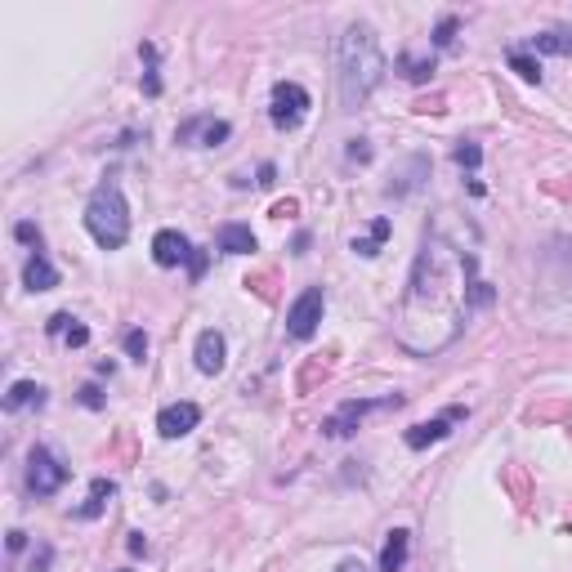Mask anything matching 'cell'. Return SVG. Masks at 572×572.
Returning a JSON list of instances; mask_svg holds the SVG:
<instances>
[{
    "label": "cell",
    "mask_w": 572,
    "mask_h": 572,
    "mask_svg": "<svg viewBox=\"0 0 572 572\" xmlns=\"http://www.w3.org/2000/svg\"><path fill=\"white\" fill-rule=\"evenodd\" d=\"M193 246H188L184 233H175V228H161L157 237H152V260L161 264V269H179V264H193Z\"/></svg>",
    "instance_id": "cell-7"
},
{
    "label": "cell",
    "mask_w": 572,
    "mask_h": 572,
    "mask_svg": "<svg viewBox=\"0 0 572 572\" xmlns=\"http://www.w3.org/2000/svg\"><path fill=\"white\" fill-rule=\"evenodd\" d=\"M452 41H456V18H443V23H438V32H434V45H438V50H447Z\"/></svg>",
    "instance_id": "cell-23"
},
{
    "label": "cell",
    "mask_w": 572,
    "mask_h": 572,
    "mask_svg": "<svg viewBox=\"0 0 572 572\" xmlns=\"http://www.w3.org/2000/svg\"><path fill=\"white\" fill-rule=\"evenodd\" d=\"M336 72H340V99H345V108H358V103L371 99V90L385 76V54H380V41L367 23H354L340 36Z\"/></svg>",
    "instance_id": "cell-2"
},
{
    "label": "cell",
    "mask_w": 572,
    "mask_h": 572,
    "mask_svg": "<svg viewBox=\"0 0 572 572\" xmlns=\"http://www.w3.org/2000/svg\"><path fill=\"white\" fill-rule=\"evenodd\" d=\"M228 135H233V126L228 121H215V117H193L179 126V143H197V148H219Z\"/></svg>",
    "instance_id": "cell-8"
},
{
    "label": "cell",
    "mask_w": 572,
    "mask_h": 572,
    "mask_svg": "<svg viewBox=\"0 0 572 572\" xmlns=\"http://www.w3.org/2000/svg\"><path fill=\"white\" fill-rule=\"evenodd\" d=\"M81 403H85V407H103V394H99L94 385H85V389H81Z\"/></svg>",
    "instance_id": "cell-29"
},
{
    "label": "cell",
    "mask_w": 572,
    "mask_h": 572,
    "mask_svg": "<svg viewBox=\"0 0 572 572\" xmlns=\"http://www.w3.org/2000/svg\"><path fill=\"white\" fill-rule=\"evenodd\" d=\"M121 572H130V568H121Z\"/></svg>",
    "instance_id": "cell-33"
},
{
    "label": "cell",
    "mask_w": 572,
    "mask_h": 572,
    "mask_svg": "<svg viewBox=\"0 0 572 572\" xmlns=\"http://www.w3.org/2000/svg\"><path fill=\"white\" fill-rule=\"evenodd\" d=\"M85 228L90 237L103 246V251H121L130 237V206H126V193L121 184H99L90 193V206H85Z\"/></svg>",
    "instance_id": "cell-3"
},
{
    "label": "cell",
    "mask_w": 572,
    "mask_h": 572,
    "mask_svg": "<svg viewBox=\"0 0 572 572\" xmlns=\"http://www.w3.org/2000/svg\"><path fill=\"white\" fill-rule=\"evenodd\" d=\"M273 126L278 130H295L304 117H309V90L295 81H278L273 85V108H269Z\"/></svg>",
    "instance_id": "cell-5"
},
{
    "label": "cell",
    "mask_w": 572,
    "mask_h": 572,
    "mask_svg": "<svg viewBox=\"0 0 572 572\" xmlns=\"http://www.w3.org/2000/svg\"><path fill=\"white\" fill-rule=\"evenodd\" d=\"M143 59H148V63H157V50H152V45H143ZM161 90V81H157V72H148V94H157Z\"/></svg>",
    "instance_id": "cell-25"
},
{
    "label": "cell",
    "mask_w": 572,
    "mask_h": 572,
    "mask_svg": "<svg viewBox=\"0 0 572 572\" xmlns=\"http://www.w3.org/2000/svg\"><path fill=\"white\" fill-rule=\"evenodd\" d=\"M461 416H465V407H447V412L438 416V421L412 425V429H407V447H412V452H421V447L438 443V438H447V434H452V425L461 421Z\"/></svg>",
    "instance_id": "cell-11"
},
{
    "label": "cell",
    "mask_w": 572,
    "mask_h": 572,
    "mask_svg": "<svg viewBox=\"0 0 572 572\" xmlns=\"http://www.w3.org/2000/svg\"><path fill=\"white\" fill-rule=\"evenodd\" d=\"M63 483H68V465H63L50 447H32V456H27V488H32L36 497H54Z\"/></svg>",
    "instance_id": "cell-4"
},
{
    "label": "cell",
    "mask_w": 572,
    "mask_h": 572,
    "mask_svg": "<svg viewBox=\"0 0 572 572\" xmlns=\"http://www.w3.org/2000/svg\"><path fill=\"white\" fill-rule=\"evenodd\" d=\"M273 175H278L273 166H260V188H269V184H273Z\"/></svg>",
    "instance_id": "cell-31"
},
{
    "label": "cell",
    "mask_w": 572,
    "mask_h": 572,
    "mask_svg": "<svg viewBox=\"0 0 572 572\" xmlns=\"http://www.w3.org/2000/svg\"><path fill=\"white\" fill-rule=\"evenodd\" d=\"M456 161H461V166H479L483 161V152H479V143H461V148H456Z\"/></svg>",
    "instance_id": "cell-24"
},
{
    "label": "cell",
    "mask_w": 572,
    "mask_h": 572,
    "mask_svg": "<svg viewBox=\"0 0 572 572\" xmlns=\"http://www.w3.org/2000/svg\"><path fill=\"white\" fill-rule=\"evenodd\" d=\"M398 403H403L398 394H394V398H385V403H367V398H358V403H345V407H340V412L327 421V434H331V438H349L367 412H376V407H398Z\"/></svg>",
    "instance_id": "cell-10"
},
{
    "label": "cell",
    "mask_w": 572,
    "mask_h": 572,
    "mask_svg": "<svg viewBox=\"0 0 572 572\" xmlns=\"http://www.w3.org/2000/svg\"><path fill=\"white\" fill-rule=\"evenodd\" d=\"M14 237H18V242H36V246H41V233H36V224H18Z\"/></svg>",
    "instance_id": "cell-28"
},
{
    "label": "cell",
    "mask_w": 572,
    "mask_h": 572,
    "mask_svg": "<svg viewBox=\"0 0 572 572\" xmlns=\"http://www.w3.org/2000/svg\"><path fill=\"white\" fill-rule=\"evenodd\" d=\"M63 340H68V345H76V349H81L85 340H90V331H85L81 322H72V327H68V336H63Z\"/></svg>",
    "instance_id": "cell-27"
},
{
    "label": "cell",
    "mask_w": 572,
    "mask_h": 572,
    "mask_svg": "<svg viewBox=\"0 0 572 572\" xmlns=\"http://www.w3.org/2000/svg\"><path fill=\"white\" fill-rule=\"evenodd\" d=\"M385 237H389V219H376L367 237H354V251H358V255H367V260H371V255H376L380 246H385Z\"/></svg>",
    "instance_id": "cell-18"
},
{
    "label": "cell",
    "mask_w": 572,
    "mask_h": 572,
    "mask_svg": "<svg viewBox=\"0 0 572 572\" xmlns=\"http://www.w3.org/2000/svg\"><path fill=\"white\" fill-rule=\"evenodd\" d=\"M510 68L523 76V81H541V63L537 59H528L523 50H510Z\"/></svg>",
    "instance_id": "cell-21"
},
{
    "label": "cell",
    "mask_w": 572,
    "mask_h": 572,
    "mask_svg": "<svg viewBox=\"0 0 572 572\" xmlns=\"http://www.w3.org/2000/svg\"><path fill=\"white\" fill-rule=\"evenodd\" d=\"M27 546V537H23V532H9V550H14V555H18V550H23Z\"/></svg>",
    "instance_id": "cell-30"
},
{
    "label": "cell",
    "mask_w": 572,
    "mask_h": 572,
    "mask_svg": "<svg viewBox=\"0 0 572 572\" xmlns=\"http://www.w3.org/2000/svg\"><path fill=\"white\" fill-rule=\"evenodd\" d=\"M224 358H228L224 336H219V331H202V336H197V371L215 376V371H224Z\"/></svg>",
    "instance_id": "cell-12"
},
{
    "label": "cell",
    "mask_w": 572,
    "mask_h": 572,
    "mask_svg": "<svg viewBox=\"0 0 572 572\" xmlns=\"http://www.w3.org/2000/svg\"><path fill=\"white\" fill-rule=\"evenodd\" d=\"M398 72L407 76V81H429V76H434V59H416V54H403V59H398Z\"/></svg>",
    "instance_id": "cell-20"
},
{
    "label": "cell",
    "mask_w": 572,
    "mask_h": 572,
    "mask_svg": "<svg viewBox=\"0 0 572 572\" xmlns=\"http://www.w3.org/2000/svg\"><path fill=\"white\" fill-rule=\"evenodd\" d=\"M407 555H412V532L407 528H394L380 550V572H403L407 568Z\"/></svg>",
    "instance_id": "cell-13"
},
{
    "label": "cell",
    "mask_w": 572,
    "mask_h": 572,
    "mask_svg": "<svg viewBox=\"0 0 572 572\" xmlns=\"http://www.w3.org/2000/svg\"><path fill=\"white\" fill-rule=\"evenodd\" d=\"M72 322H76V318H68V313H54V318H50V336H68Z\"/></svg>",
    "instance_id": "cell-26"
},
{
    "label": "cell",
    "mask_w": 572,
    "mask_h": 572,
    "mask_svg": "<svg viewBox=\"0 0 572 572\" xmlns=\"http://www.w3.org/2000/svg\"><path fill=\"white\" fill-rule=\"evenodd\" d=\"M336 572H367V568H362V564H358V559H345V564H340Z\"/></svg>",
    "instance_id": "cell-32"
},
{
    "label": "cell",
    "mask_w": 572,
    "mask_h": 572,
    "mask_svg": "<svg viewBox=\"0 0 572 572\" xmlns=\"http://www.w3.org/2000/svg\"><path fill=\"white\" fill-rule=\"evenodd\" d=\"M126 354L135 362L148 358V336H143V331H126Z\"/></svg>",
    "instance_id": "cell-22"
},
{
    "label": "cell",
    "mask_w": 572,
    "mask_h": 572,
    "mask_svg": "<svg viewBox=\"0 0 572 572\" xmlns=\"http://www.w3.org/2000/svg\"><path fill=\"white\" fill-rule=\"evenodd\" d=\"M219 251L224 255H251L255 251V233L246 224H224L219 228Z\"/></svg>",
    "instance_id": "cell-15"
},
{
    "label": "cell",
    "mask_w": 572,
    "mask_h": 572,
    "mask_svg": "<svg viewBox=\"0 0 572 572\" xmlns=\"http://www.w3.org/2000/svg\"><path fill=\"white\" fill-rule=\"evenodd\" d=\"M322 309H327L322 286H309V291L291 304V313H286V336H291V340H309L313 331H318V322H322Z\"/></svg>",
    "instance_id": "cell-6"
},
{
    "label": "cell",
    "mask_w": 572,
    "mask_h": 572,
    "mask_svg": "<svg viewBox=\"0 0 572 572\" xmlns=\"http://www.w3.org/2000/svg\"><path fill=\"white\" fill-rule=\"evenodd\" d=\"M461 264L465 260H452V255H447V246H438V242L425 246L421 260H416V273H412V291H407V313H403L407 327H412V322H421V313H425L429 322H443L447 340L456 336L465 309H470V304H465L470 282H465V286L452 282V273L461 269ZM429 322H425V327H429Z\"/></svg>",
    "instance_id": "cell-1"
},
{
    "label": "cell",
    "mask_w": 572,
    "mask_h": 572,
    "mask_svg": "<svg viewBox=\"0 0 572 572\" xmlns=\"http://www.w3.org/2000/svg\"><path fill=\"white\" fill-rule=\"evenodd\" d=\"M197 421H202V407L197 403H170V407H161V416H157V434L161 438H184L197 429Z\"/></svg>",
    "instance_id": "cell-9"
},
{
    "label": "cell",
    "mask_w": 572,
    "mask_h": 572,
    "mask_svg": "<svg viewBox=\"0 0 572 572\" xmlns=\"http://www.w3.org/2000/svg\"><path fill=\"white\" fill-rule=\"evenodd\" d=\"M112 492H117V483H112V479H99V483H94V488H90V501H85L76 514H81V519H94V514L103 510V501H108Z\"/></svg>",
    "instance_id": "cell-19"
},
{
    "label": "cell",
    "mask_w": 572,
    "mask_h": 572,
    "mask_svg": "<svg viewBox=\"0 0 572 572\" xmlns=\"http://www.w3.org/2000/svg\"><path fill=\"white\" fill-rule=\"evenodd\" d=\"M532 50L537 54H572V32H541V36H532Z\"/></svg>",
    "instance_id": "cell-17"
},
{
    "label": "cell",
    "mask_w": 572,
    "mask_h": 572,
    "mask_svg": "<svg viewBox=\"0 0 572 572\" xmlns=\"http://www.w3.org/2000/svg\"><path fill=\"white\" fill-rule=\"evenodd\" d=\"M23 407H45V389L32 385V380H18L5 394V412H23Z\"/></svg>",
    "instance_id": "cell-16"
},
{
    "label": "cell",
    "mask_w": 572,
    "mask_h": 572,
    "mask_svg": "<svg viewBox=\"0 0 572 572\" xmlns=\"http://www.w3.org/2000/svg\"><path fill=\"white\" fill-rule=\"evenodd\" d=\"M23 286H27V291H54V286H59V269H54V264L45 260V251H36L32 260H27Z\"/></svg>",
    "instance_id": "cell-14"
}]
</instances>
